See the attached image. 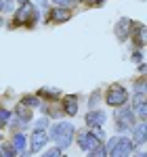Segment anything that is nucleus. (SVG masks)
I'll return each instance as SVG.
<instances>
[{"label":"nucleus","mask_w":147,"mask_h":157,"mask_svg":"<svg viewBox=\"0 0 147 157\" xmlns=\"http://www.w3.org/2000/svg\"><path fill=\"white\" fill-rule=\"evenodd\" d=\"M38 19H40V11L30 0H25L19 4V9L13 15V25L15 27H34L38 23Z\"/></svg>","instance_id":"f257e3e1"},{"label":"nucleus","mask_w":147,"mask_h":157,"mask_svg":"<svg viewBox=\"0 0 147 157\" xmlns=\"http://www.w3.org/2000/svg\"><path fill=\"white\" fill-rule=\"evenodd\" d=\"M74 136H76V128H74L72 121H57L50 128V138L55 140L57 147H61L63 151L74 143Z\"/></svg>","instance_id":"f03ea898"},{"label":"nucleus","mask_w":147,"mask_h":157,"mask_svg":"<svg viewBox=\"0 0 147 157\" xmlns=\"http://www.w3.org/2000/svg\"><path fill=\"white\" fill-rule=\"evenodd\" d=\"M118 111L113 113V121H116V128H118V132H126L128 128H133L137 124V113H135V109L130 107H126V103L124 105H120V107H116Z\"/></svg>","instance_id":"7ed1b4c3"},{"label":"nucleus","mask_w":147,"mask_h":157,"mask_svg":"<svg viewBox=\"0 0 147 157\" xmlns=\"http://www.w3.org/2000/svg\"><path fill=\"white\" fill-rule=\"evenodd\" d=\"M105 103L111 107H120L124 103H128V90L122 84H109L105 90Z\"/></svg>","instance_id":"20e7f679"},{"label":"nucleus","mask_w":147,"mask_h":157,"mask_svg":"<svg viewBox=\"0 0 147 157\" xmlns=\"http://www.w3.org/2000/svg\"><path fill=\"white\" fill-rule=\"evenodd\" d=\"M135 149H137V145H135V140H133V138L118 136L107 155H113V157H128V155H133V153H135Z\"/></svg>","instance_id":"39448f33"},{"label":"nucleus","mask_w":147,"mask_h":157,"mask_svg":"<svg viewBox=\"0 0 147 157\" xmlns=\"http://www.w3.org/2000/svg\"><path fill=\"white\" fill-rule=\"evenodd\" d=\"M103 145V140L101 138H97L95 134H93V130H88V132H80L78 134V147L84 151V153H90L95 147Z\"/></svg>","instance_id":"423d86ee"},{"label":"nucleus","mask_w":147,"mask_h":157,"mask_svg":"<svg viewBox=\"0 0 147 157\" xmlns=\"http://www.w3.org/2000/svg\"><path fill=\"white\" fill-rule=\"evenodd\" d=\"M46 143H49L46 130H36V128H34V132L30 136V153H40Z\"/></svg>","instance_id":"0eeeda50"},{"label":"nucleus","mask_w":147,"mask_h":157,"mask_svg":"<svg viewBox=\"0 0 147 157\" xmlns=\"http://www.w3.org/2000/svg\"><path fill=\"white\" fill-rule=\"evenodd\" d=\"M133 19H128V17H122L118 23H116V27H113V32H116V38L120 40V42H126L128 38H130V32H133Z\"/></svg>","instance_id":"6e6552de"},{"label":"nucleus","mask_w":147,"mask_h":157,"mask_svg":"<svg viewBox=\"0 0 147 157\" xmlns=\"http://www.w3.org/2000/svg\"><path fill=\"white\" fill-rule=\"evenodd\" d=\"M72 19V11L67 9V6H55V9H50L49 11V23H65V21H70Z\"/></svg>","instance_id":"1a4fd4ad"},{"label":"nucleus","mask_w":147,"mask_h":157,"mask_svg":"<svg viewBox=\"0 0 147 157\" xmlns=\"http://www.w3.org/2000/svg\"><path fill=\"white\" fill-rule=\"evenodd\" d=\"M61 107H63V113L65 115H78V107H80V98L78 94H65L61 97Z\"/></svg>","instance_id":"9d476101"},{"label":"nucleus","mask_w":147,"mask_h":157,"mask_svg":"<svg viewBox=\"0 0 147 157\" xmlns=\"http://www.w3.org/2000/svg\"><path fill=\"white\" fill-rule=\"evenodd\" d=\"M84 121H86L88 128H97V126H103V124L107 121V115H105L101 109H90L84 115Z\"/></svg>","instance_id":"9b49d317"},{"label":"nucleus","mask_w":147,"mask_h":157,"mask_svg":"<svg viewBox=\"0 0 147 157\" xmlns=\"http://www.w3.org/2000/svg\"><path fill=\"white\" fill-rule=\"evenodd\" d=\"M133 140H135V145H145L147 143V120H141L139 124H135L133 128Z\"/></svg>","instance_id":"f8f14e48"},{"label":"nucleus","mask_w":147,"mask_h":157,"mask_svg":"<svg viewBox=\"0 0 147 157\" xmlns=\"http://www.w3.org/2000/svg\"><path fill=\"white\" fill-rule=\"evenodd\" d=\"M130 38L135 42L137 48H141L143 44L147 42V27L143 23H133V32H130Z\"/></svg>","instance_id":"ddd939ff"},{"label":"nucleus","mask_w":147,"mask_h":157,"mask_svg":"<svg viewBox=\"0 0 147 157\" xmlns=\"http://www.w3.org/2000/svg\"><path fill=\"white\" fill-rule=\"evenodd\" d=\"M11 145H13V149L17 151V155H27V153H30V149H27V138H25V134H21V132H15L11 136Z\"/></svg>","instance_id":"4468645a"},{"label":"nucleus","mask_w":147,"mask_h":157,"mask_svg":"<svg viewBox=\"0 0 147 157\" xmlns=\"http://www.w3.org/2000/svg\"><path fill=\"white\" fill-rule=\"evenodd\" d=\"M32 115H34V113H32V109L27 107V105H23V103H19V105L15 107V111H13V117H17L19 121H23L25 126L32 121Z\"/></svg>","instance_id":"2eb2a0df"},{"label":"nucleus","mask_w":147,"mask_h":157,"mask_svg":"<svg viewBox=\"0 0 147 157\" xmlns=\"http://www.w3.org/2000/svg\"><path fill=\"white\" fill-rule=\"evenodd\" d=\"M36 94H38L40 98H44V101H59L63 92L59 90V88H53V86H42Z\"/></svg>","instance_id":"dca6fc26"},{"label":"nucleus","mask_w":147,"mask_h":157,"mask_svg":"<svg viewBox=\"0 0 147 157\" xmlns=\"http://www.w3.org/2000/svg\"><path fill=\"white\" fill-rule=\"evenodd\" d=\"M133 109H135V113L141 117V120H147V98L145 97H135Z\"/></svg>","instance_id":"f3484780"},{"label":"nucleus","mask_w":147,"mask_h":157,"mask_svg":"<svg viewBox=\"0 0 147 157\" xmlns=\"http://www.w3.org/2000/svg\"><path fill=\"white\" fill-rule=\"evenodd\" d=\"M133 92L135 97H147V78H139L133 84Z\"/></svg>","instance_id":"a211bd4d"},{"label":"nucleus","mask_w":147,"mask_h":157,"mask_svg":"<svg viewBox=\"0 0 147 157\" xmlns=\"http://www.w3.org/2000/svg\"><path fill=\"white\" fill-rule=\"evenodd\" d=\"M21 103H23V105H27L30 109H36V107H40V105H42L38 94H25V97L21 98Z\"/></svg>","instance_id":"6ab92c4d"},{"label":"nucleus","mask_w":147,"mask_h":157,"mask_svg":"<svg viewBox=\"0 0 147 157\" xmlns=\"http://www.w3.org/2000/svg\"><path fill=\"white\" fill-rule=\"evenodd\" d=\"M13 120V111H9V109L0 107V128H4V126H9Z\"/></svg>","instance_id":"aec40b11"},{"label":"nucleus","mask_w":147,"mask_h":157,"mask_svg":"<svg viewBox=\"0 0 147 157\" xmlns=\"http://www.w3.org/2000/svg\"><path fill=\"white\" fill-rule=\"evenodd\" d=\"M34 128L36 130H46L49 128V115H42L40 120H36L34 121Z\"/></svg>","instance_id":"412c9836"},{"label":"nucleus","mask_w":147,"mask_h":157,"mask_svg":"<svg viewBox=\"0 0 147 157\" xmlns=\"http://www.w3.org/2000/svg\"><path fill=\"white\" fill-rule=\"evenodd\" d=\"M99 94H101L99 90H97V92H93V94H90V98H88V107H90V109H95V107H97L99 98H101V97H99Z\"/></svg>","instance_id":"4be33fe9"},{"label":"nucleus","mask_w":147,"mask_h":157,"mask_svg":"<svg viewBox=\"0 0 147 157\" xmlns=\"http://www.w3.org/2000/svg\"><path fill=\"white\" fill-rule=\"evenodd\" d=\"M44 155H46V157H59V155H63V149H61V147H55V149L44 151Z\"/></svg>","instance_id":"5701e85b"},{"label":"nucleus","mask_w":147,"mask_h":157,"mask_svg":"<svg viewBox=\"0 0 147 157\" xmlns=\"http://www.w3.org/2000/svg\"><path fill=\"white\" fill-rule=\"evenodd\" d=\"M0 149H2V155H17V151L13 149L11 143L9 145H0Z\"/></svg>","instance_id":"b1692460"},{"label":"nucleus","mask_w":147,"mask_h":157,"mask_svg":"<svg viewBox=\"0 0 147 157\" xmlns=\"http://www.w3.org/2000/svg\"><path fill=\"white\" fill-rule=\"evenodd\" d=\"M55 6H67V9H72V4H74V0H50Z\"/></svg>","instance_id":"393cba45"},{"label":"nucleus","mask_w":147,"mask_h":157,"mask_svg":"<svg viewBox=\"0 0 147 157\" xmlns=\"http://www.w3.org/2000/svg\"><path fill=\"white\" fill-rule=\"evenodd\" d=\"M84 2L88 4V6H101V4H103L105 0H84Z\"/></svg>","instance_id":"a878e982"},{"label":"nucleus","mask_w":147,"mask_h":157,"mask_svg":"<svg viewBox=\"0 0 147 157\" xmlns=\"http://www.w3.org/2000/svg\"><path fill=\"white\" fill-rule=\"evenodd\" d=\"M133 61H137V63H141V61H143V55H141L139 50H135V52H133Z\"/></svg>","instance_id":"bb28decb"},{"label":"nucleus","mask_w":147,"mask_h":157,"mask_svg":"<svg viewBox=\"0 0 147 157\" xmlns=\"http://www.w3.org/2000/svg\"><path fill=\"white\" fill-rule=\"evenodd\" d=\"M139 71H141V73H147V63H141V65H139Z\"/></svg>","instance_id":"cd10ccee"},{"label":"nucleus","mask_w":147,"mask_h":157,"mask_svg":"<svg viewBox=\"0 0 147 157\" xmlns=\"http://www.w3.org/2000/svg\"><path fill=\"white\" fill-rule=\"evenodd\" d=\"M137 155H141V157H147V151H137Z\"/></svg>","instance_id":"c85d7f7f"},{"label":"nucleus","mask_w":147,"mask_h":157,"mask_svg":"<svg viewBox=\"0 0 147 157\" xmlns=\"http://www.w3.org/2000/svg\"><path fill=\"white\" fill-rule=\"evenodd\" d=\"M38 4H44V6H46V2H49V0H36Z\"/></svg>","instance_id":"c756f323"},{"label":"nucleus","mask_w":147,"mask_h":157,"mask_svg":"<svg viewBox=\"0 0 147 157\" xmlns=\"http://www.w3.org/2000/svg\"><path fill=\"white\" fill-rule=\"evenodd\" d=\"M15 2H19V4H21V2H25V0H15Z\"/></svg>","instance_id":"7c9ffc66"},{"label":"nucleus","mask_w":147,"mask_h":157,"mask_svg":"<svg viewBox=\"0 0 147 157\" xmlns=\"http://www.w3.org/2000/svg\"><path fill=\"white\" fill-rule=\"evenodd\" d=\"M74 2H84V0H74Z\"/></svg>","instance_id":"2f4dec72"},{"label":"nucleus","mask_w":147,"mask_h":157,"mask_svg":"<svg viewBox=\"0 0 147 157\" xmlns=\"http://www.w3.org/2000/svg\"><path fill=\"white\" fill-rule=\"evenodd\" d=\"M0 155H2V149H0Z\"/></svg>","instance_id":"473e14b6"},{"label":"nucleus","mask_w":147,"mask_h":157,"mask_svg":"<svg viewBox=\"0 0 147 157\" xmlns=\"http://www.w3.org/2000/svg\"><path fill=\"white\" fill-rule=\"evenodd\" d=\"M0 25H2V19H0Z\"/></svg>","instance_id":"72a5a7b5"}]
</instances>
